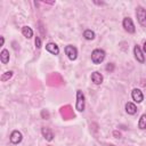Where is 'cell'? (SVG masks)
Listing matches in <instances>:
<instances>
[{
  "mask_svg": "<svg viewBox=\"0 0 146 146\" xmlns=\"http://www.w3.org/2000/svg\"><path fill=\"white\" fill-rule=\"evenodd\" d=\"M105 56H106V54H105V51L103 49H95L91 52V62L94 64H96V65L100 64L105 59Z\"/></svg>",
  "mask_w": 146,
  "mask_h": 146,
  "instance_id": "6da1fadb",
  "label": "cell"
},
{
  "mask_svg": "<svg viewBox=\"0 0 146 146\" xmlns=\"http://www.w3.org/2000/svg\"><path fill=\"white\" fill-rule=\"evenodd\" d=\"M86 107V100H84V95L81 90H76V103H75V108L79 112H83Z\"/></svg>",
  "mask_w": 146,
  "mask_h": 146,
  "instance_id": "7a4b0ae2",
  "label": "cell"
},
{
  "mask_svg": "<svg viewBox=\"0 0 146 146\" xmlns=\"http://www.w3.org/2000/svg\"><path fill=\"white\" fill-rule=\"evenodd\" d=\"M136 16H137L139 24L141 26L146 27V9H144L143 7H138L136 9Z\"/></svg>",
  "mask_w": 146,
  "mask_h": 146,
  "instance_id": "3957f363",
  "label": "cell"
},
{
  "mask_svg": "<svg viewBox=\"0 0 146 146\" xmlns=\"http://www.w3.org/2000/svg\"><path fill=\"white\" fill-rule=\"evenodd\" d=\"M122 26L123 29L128 32V33H135L136 29H135V24L132 22V19L130 17H125L123 18V22H122Z\"/></svg>",
  "mask_w": 146,
  "mask_h": 146,
  "instance_id": "277c9868",
  "label": "cell"
},
{
  "mask_svg": "<svg viewBox=\"0 0 146 146\" xmlns=\"http://www.w3.org/2000/svg\"><path fill=\"white\" fill-rule=\"evenodd\" d=\"M65 54H66V56L68 57V59L75 60L76 57H78V49H76L74 46H72V44H67V46L65 47Z\"/></svg>",
  "mask_w": 146,
  "mask_h": 146,
  "instance_id": "5b68a950",
  "label": "cell"
},
{
  "mask_svg": "<svg viewBox=\"0 0 146 146\" xmlns=\"http://www.w3.org/2000/svg\"><path fill=\"white\" fill-rule=\"evenodd\" d=\"M9 139H10V143L14 144V145L19 144V143L22 141V139H23V135H22L21 131H18V130H14V131L10 133Z\"/></svg>",
  "mask_w": 146,
  "mask_h": 146,
  "instance_id": "8992f818",
  "label": "cell"
},
{
  "mask_svg": "<svg viewBox=\"0 0 146 146\" xmlns=\"http://www.w3.org/2000/svg\"><path fill=\"white\" fill-rule=\"evenodd\" d=\"M133 55H135V58L137 59V62H139L140 64H143L145 62L144 52L141 51V49L139 48V46H135L133 47Z\"/></svg>",
  "mask_w": 146,
  "mask_h": 146,
  "instance_id": "52a82bcc",
  "label": "cell"
},
{
  "mask_svg": "<svg viewBox=\"0 0 146 146\" xmlns=\"http://www.w3.org/2000/svg\"><path fill=\"white\" fill-rule=\"evenodd\" d=\"M131 97H132V99H133L136 103H141V102L144 100V95H143L141 90H140V89H137V88H135V89L131 91Z\"/></svg>",
  "mask_w": 146,
  "mask_h": 146,
  "instance_id": "ba28073f",
  "label": "cell"
},
{
  "mask_svg": "<svg viewBox=\"0 0 146 146\" xmlns=\"http://www.w3.org/2000/svg\"><path fill=\"white\" fill-rule=\"evenodd\" d=\"M46 50L49 51V52L52 54V55H58V54H59V47H58L56 43H54V42L47 43V44H46Z\"/></svg>",
  "mask_w": 146,
  "mask_h": 146,
  "instance_id": "9c48e42d",
  "label": "cell"
},
{
  "mask_svg": "<svg viewBox=\"0 0 146 146\" xmlns=\"http://www.w3.org/2000/svg\"><path fill=\"white\" fill-rule=\"evenodd\" d=\"M41 132H42V135H43V137H44L46 140L51 141L54 139V133H52L51 129H49V128H42L41 129Z\"/></svg>",
  "mask_w": 146,
  "mask_h": 146,
  "instance_id": "30bf717a",
  "label": "cell"
},
{
  "mask_svg": "<svg viewBox=\"0 0 146 146\" xmlns=\"http://www.w3.org/2000/svg\"><path fill=\"white\" fill-rule=\"evenodd\" d=\"M125 112H127L128 114H130V115H133V114L137 113V106H136L133 103L128 102V103L125 104Z\"/></svg>",
  "mask_w": 146,
  "mask_h": 146,
  "instance_id": "8fae6325",
  "label": "cell"
},
{
  "mask_svg": "<svg viewBox=\"0 0 146 146\" xmlns=\"http://www.w3.org/2000/svg\"><path fill=\"white\" fill-rule=\"evenodd\" d=\"M91 81L95 83V84H100L103 82V75L99 73V72H94L91 74Z\"/></svg>",
  "mask_w": 146,
  "mask_h": 146,
  "instance_id": "7c38bea8",
  "label": "cell"
},
{
  "mask_svg": "<svg viewBox=\"0 0 146 146\" xmlns=\"http://www.w3.org/2000/svg\"><path fill=\"white\" fill-rule=\"evenodd\" d=\"M0 60L2 64H7L9 62V51L7 49H2L0 52Z\"/></svg>",
  "mask_w": 146,
  "mask_h": 146,
  "instance_id": "4fadbf2b",
  "label": "cell"
},
{
  "mask_svg": "<svg viewBox=\"0 0 146 146\" xmlns=\"http://www.w3.org/2000/svg\"><path fill=\"white\" fill-rule=\"evenodd\" d=\"M22 33L27 39H31L33 36V31H32V29L30 26H23L22 27Z\"/></svg>",
  "mask_w": 146,
  "mask_h": 146,
  "instance_id": "5bb4252c",
  "label": "cell"
},
{
  "mask_svg": "<svg viewBox=\"0 0 146 146\" xmlns=\"http://www.w3.org/2000/svg\"><path fill=\"white\" fill-rule=\"evenodd\" d=\"M138 128L141 129V130L146 129V113L140 116V119H139V121H138Z\"/></svg>",
  "mask_w": 146,
  "mask_h": 146,
  "instance_id": "9a60e30c",
  "label": "cell"
},
{
  "mask_svg": "<svg viewBox=\"0 0 146 146\" xmlns=\"http://www.w3.org/2000/svg\"><path fill=\"white\" fill-rule=\"evenodd\" d=\"M83 36L86 40H94L95 39V32L91 30H86L83 32Z\"/></svg>",
  "mask_w": 146,
  "mask_h": 146,
  "instance_id": "2e32d148",
  "label": "cell"
},
{
  "mask_svg": "<svg viewBox=\"0 0 146 146\" xmlns=\"http://www.w3.org/2000/svg\"><path fill=\"white\" fill-rule=\"evenodd\" d=\"M11 76H13V71H8V72H5V73L1 75V81H2V82H5V81L9 80Z\"/></svg>",
  "mask_w": 146,
  "mask_h": 146,
  "instance_id": "e0dca14e",
  "label": "cell"
},
{
  "mask_svg": "<svg viewBox=\"0 0 146 146\" xmlns=\"http://www.w3.org/2000/svg\"><path fill=\"white\" fill-rule=\"evenodd\" d=\"M34 42H35V47H36V48H41V40H40V38H39V36H36V38H35Z\"/></svg>",
  "mask_w": 146,
  "mask_h": 146,
  "instance_id": "ac0fdd59",
  "label": "cell"
},
{
  "mask_svg": "<svg viewBox=\"0 0 146 146\" xmlns=\"http://www.w3.org/2000/svg\"><path fill=\"white\" fill-rule=\"evenodd\" d=\"M113 67H114V66H113L112 64H111V65L108 64V65L106 66V70H107V71H113Z\"/></svg>",
  "mask_w": 146,
  "mask_h": 146,
  "instance_id": "d6986e66",
  "label": "cell"
},
{
  "mask_svg": "<svg viewBox=\"0 0 146 146\" xmlns=\"http://www.w3.org/2000/svg\"><path fill=\"white\" fill-rule=\"evenodd\" d=\"M143 51L146 54V41L144 42V46H143Z\"/></svg>",
  "mask_w": 146,
  "mask_h": 146,
  "instance_id": "ffe728a7",
  "label": "cell"
},
{
  "mask_svg": "<svg viewBox=\"0 0 146 146\" xmlns=\"http://www.w3.org/2000/svg\"><path fill=\"white\" fill-rule=\"evenodd\" d=\"M3 43H5V38L1 36V46H3Z\"/></svg>",
  "mask_w": 146,
  "mask_h": 146,
  "instance_id": "44dd1931",
  "label": "cell"
},
{
  "mask_svg": "<svg viewBox=\"0 0 146 146\" xmlns=\"http://www.w3.org/2000/svg\"><path fill=\"white\" fill-rule=\"evenodd\" d=\"M112 146H114V145H112Z\"/></svg>",
  "mask_w": 146,
  "mask_h": 146,
  "instance_id": "7402d4cb",
  "label": "cell"
}]
</instances>
